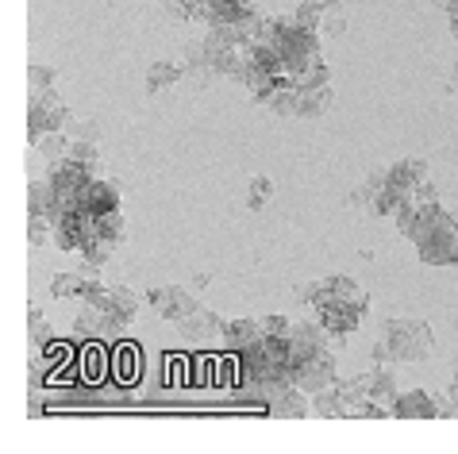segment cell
Masks as SVG:
<instances>
[{"label":"cell","instance_id":"obj_10","mask_svg":"<svg viewBox=\"0 0 458 454\" xmlns=\"http://www.w3.org/2000/svg\"><path fill=\"white\" fill-rule=\"evenodd\" d=\"M139 305H143V300L135 297V289L112 285V300H108V308H104V328H127V323L135 320Z\"/></svg>","mask_w":458,"mask_h":454},{"label":"cell","instance_id":"obj_37","mask_svg":"<svg viewBox=\"0 0 458 454\" xmlns=\"http://www.w3.org/2000/svg\"><path fill=\"white\" fill-rule=\"evenodd\" d=\"M451 89H458V58H454V66H451Z\"/></svg>","mask_w":458,"mask_h":454},{"label":"cell","instance_id":"obj_38","mask_svg":"<svg viewBox=\"0 0 458 454\" xmlns=\"http://www.w3.org/2000/svg\"><path fill=\"white\" fill-rule=\"evenodd\" d=\"M451 401L458 404V370H454V381H451Z\"/></svg>","mask_w":458,"mask_h":454},{"label":"cell","instance_id":"obj_30","mask_svg":"<svg viewBox=\"0 0 458 454\" xmlns=\"http://www.w3.org/2000/svg\"><path fill=\"white\" fill-rule=\"evenodd\" d=\"M54 239V224L46 216H28V243L31 247H43V243Z\"/></svg>","mask_w":458,"mask_h":454},{"label":"cell","instance_id":"obj_3","mask_svg":"<svg viewBox=\"0 0 458 454\" xmlns=\"http://www.w3.org/2000/svg\"><path fill=\"white\" fill-rule=\"evenodd\" d=\"M69 120H74V112H69L51 89H46V92H31V104H28V139H39L46 131H66Z\"/></svg>","mask_w":458,"mask_h":454},{"label":"cell","instance_id":"obj_14","mask_svg":"<svg viewBox=\"0 0 458 454\" xmlns=\"http://www.w3.org/2000/svg\"><path fill=\"white\" fill-rule=\"evenodd\" d=\"M262 104H266V108L274 112V115H281V120H289V115H297V108H301V85H297L293 77H281L277 89L269 92Z\"/></svg>","mask_w":458,"mask_h":454},{"label":"cell","instance_id":"obj_32","mask_svg":"<svg viewBox=\"0 0 458 454\" xmlns=\"http://www.w3.org/2000/svg\"><path fill=\"white\" fill-rule=\"evenodd\" d=\"M28 323H31V328H28V335H31V346H35V351L51 343V320H46V316H39V312L31 308V320H28Z\"/></svg>","mask_w":458,"mask_h":454},{"label":"cell","instance_id":"obj_21","mask_svg":"<svg viewBox=\"0 0 458 454\" xmlns=\"http://www.w3.org/2000/svg\"><path fill=\"white\" fill-rule=\"evenodd\" d=\"M327 297L347 300V305H358V308H370V297L362 293V285H358V282H350V277H343V274L327 277ZM327 297H324V300H327Z\"/></svg>","mask_w":458,"mask_h":454},{"label":"cell","instance_id":"obj_15","mask_svg":"<svg viewBox=\"0 0 458 454\" xmlns=\"http://www.w3.org/2000/svg\"><path fill=\"white\" fill-rule=\"evenodd\" d=\"M220 339H224V346H228L231 354H239V351H246L251 343L262 339V323H258V320H231V323H224Z\"/></svg>","mask_w":458,"mask_h":454},{"label":"cell","instance_id":"obj_35","mask_svg":"<svg viewBox=\"0 0 458 454\" xmlns=\"http://www.w3.org/2000/svg\"><path fill=\"white\" fill-rule=\"evenodd\" d=\"M258 323H262V335H289L293 331L289 316H262Z\"/></svg>","mask_w":458,"mask_h":454},{"label":"cell","instance_id":"obj_4","mask_svg":"<svg viewBox=\"0 0 458 454\" xmlns=\"http://www.w3.org/2000/svg\"><path fill=\"white\" fill-rule=\"evenodd\" d=\"M97 178L89 166H81V162H74V158H58V162H51V173H46V181L58 189V196H62V204L66 208H81V193L89 189V181Z\"/></svg>","mask_w":458,"mask_h":454},{"label":"cell","instance_id":"obj_12","mask_svg":"<svg viewBox=\"0 0 458 454\" xmlns=\"http://www.w3.org/2000/svg\"><path fill=\"white\" fill-rule=\"evenodd\" d=\"M178 328H181V335L189 343H208V339H216V335L224 331V320H220L216 312H208V308H197L193 316H185L178 323Z\"/></svg>","mask_w":458,"mask_h":454},{"label":"cell","instance_id":"obj_1","mask_svg":"<svg viewBox=\"0 0 458 454\" xmlns=\"http://www.w3.org/2000/svg\"><path fill=\"white\" fill-rule=\"evenodd\" d=\"M385 343L393 351V362H424L431 354V328L424 320H408V316H393L385 320Z\"/></svg>","mask_w":458,"mask_h":454},{"label":"cell","instance_id":"obj_9","mask_svg":"<svg viewBox=\"0 0 458 454\" xmlns=\"http://www.w3.org/2000/svg\"><path fill=\"white\" fill-rule=\"evenodd\" d=\"M266 412L277 416V420H304V416H312V393H304L301 386H289L266 404Z\"/></svg>","mask_w":458,"mask_h":454},{"label":"cell","instance_id":"obj_27","mask_svg":"<svg viewBox=\"0 0 458 454\" xmlns=\"http://www.w3.org/2000/svg\"><path fill=\"white\" fill-rule=\"evenodd\" d=\"M69 158L81 162V166H89L92 173L100 170V147L89 143V139H69Z\"/></svg>","mask_w":458,"mask_h":454},{"label":"cell","instance_id":"obj_29","mask_svg":"<svg viewBox=\"0 0 458 454\" xmlns=\"http://www.w3.org/2000/svg\"><path fill=\"white\" fill-rule=\"evenodd\" d=\"M269 201H274V181H269V178H254L251 189H246V208H254V212H258V208H266Z\"/></svg>","mask_w":458,"mask_h":454},{"label":"cell","instance_id":"obj_16","mask_svg":"<svg viewBox=\"0 0 458 454\" xmlns=\"http://www.w3.org/2000/svg\"><path fill=\"white\" fill-rule=\"evenodd\" d=\"M289 339H293V346H297V351H316V346H327V343H332V331H327L320 320H301V323H293Z\"/></svg>","mask_w":458,"mask_h":454},{"label":"cell","instance_id":"obj_33","mask_svg":"<svg viewBox=\"0 0 458 454\" xmlns=\"http://www.w3.org/2000/svg\"><path fill=\"white\" fill-rule=\"evenodd\" d=\"M54 77H58V69H54V66H31V69H28L31 92H46V89H54Z\"/></svg>","mask_w":458,"mask_h":454},{"label":"cell","instance_id":"obj_25","mask_svg":"<svg viewBox=\"0 0 458 454\" xmlns=\"http://www.w3.org/2000/svg\"><path fill=\"white\" fill-rule=\"evenodd\" d=\"M81 293H85V277H81V274H54V277H51V297L74 300V297H81Z\"/></svg>","mask_w":458,"mask_h":454},{"label":"cell","instance_id":"obj_17","mask_svg":"<svg viewBox=\"0 0 458 454\" xmlns=\"http://www.w3.org/2000/svg\"><path fill=\"white\" fill-rule=\"evenodd\" d=\"M181 74H185V62H155L147 69V92L150 97H162V92H170L178 85Z\"/></svg>","mask_w":458,"mask_h":454},{"label":"cell","instance_id":"obj_19","mask_svg":"<svg viewBox=\"0 0 458 454\" xmlns=\"http://www.w3.org/2000/svg\"><path fill=\"white\" fill-rule=\"evenodd\" d=\"M397 374L390 370V362L385 366H374L370 370V401H378V404H390L393 409V401H397Z\"/></svg>","mask_w":458,"mask_h":454},{"label":"cell","instance_id":"obj_8","mask_svg":"<svg viewBox=\"0 0 458 454\" xmlns=\"http://www.w3.org/2000/svg\"><path fill=\"white\" fill-rule=\"evenodd\" d=\"M81 208L92 216H108V212H120V185L112 178H92L89 189L81 193Z\"/></svg>","mask_w":458,"mask_h":454},{"label":"cell","instance_id":"obj_31","mask_svg":"<svg viewBox=\"0 0 458 454\" xmlns=\"http://www.w3.org/2000/svg\"><path fill=\"white\" fill-rule=\"evenodd\" d=\"M77 254H81L85 262H92V266H104V262H108V254H112V243H104L100 235H92Z\"/></svg>","mask_w":458,"mask_h":454},{"label":"cell","instance_id":"obj_13","mask_svg":"<svg viewBox=\"0 0 458 454\" xmlns=\"http://www.w3.org/2000/svg\"><path fill=\"white\" fill-rule=\"evenodd\" d=\"M390 181L397 185V189H405V193H413L428 181V162L424 158H401V162H393L390 166Z\"/></svg>","mask_w":458,"mask_h":454},{"label":"cell","instance_id":"obj_22","mask_svg":"<svg viewBox=\"0 0 458 454\" xmlns=\"http://www.w3.org/2000/svg\"><path fill=\"white\" fill-rule=\"evenodd\" d=\"M277 74H269V69H262V66H246V74H243V85H246V92H251V97L258 100V104H262L266 97H269V92H274L277 89Z\"/></svg>","mask_w":458,"mask_h":454},{"label":"cell","instance_id":"obj_24","mask_svg":"<svg viewBox=\"0 0 458 454\" xmlns=\"http://www.w3.org/2000/svg\"><path fill=\"white\" fill-rule=\"evenodd\" d=\"M31 147L43 150V155L51 158V162H58V158L69 155V135H66V131H46V135H39V139H31Z\"/></svg>","mask_w":458,"mask_h":454},{"label":"cell","instance_id":"obj_26","mask_svg":"<svg viewBox=\"0 0 458 454\" xmlns=\"http://www.w3.org/2000/svg\"><path fill=\"white\" fill-rule=\"evenodd\" d=\"M97 235L104 243H112V247H120V243L127 239V224L120 212H108V216H97Z\"/></svg>","mask_w":458,"mask_h":454},{"label":"cell","instance_id":"obj_11","mask_svg":"<svg viewBox=\"0 0 458 454\" xmlns=\"http://www.w3.org/2000/svg\"><path fill=\"white\" fill-rule=\"evenodd\" d=\"M62 212H66V204H62V196H58V189L51 181H31L28 185V216H46L54 224Z\"/></svg>","mask_w":458,"mask_h":454},{"label":"cell","instance_id":"obj_20","mask_svg":"<svg viewBox=\"0 0 458 454\" xmlns=\"http://www.w3.org/2000/svg\"><path fill=\"white\" fill-rule=\"evenodd\" d=\"M335 389H339V397H343V404H347V416H355L358 404H362V401H370V374L343 378V381L335 378Z\"/></svg>","mask_w":458,"mask_h":454},{"label":"cell","instance_id":"obj_2","mask_svg":"<svg viewBox=\"0 0 458 454\" xmlns=\"http://www.w3.org/2000/svg\"><path fill=\"white\" fill-rule=\"evenodd\" d=\"M293 386H301L304 393H320L335 386V354L327 346H316V351H297L293 346Z\"/></svg>","mask_w":458,"mask_h":454},{"label":"cell","instance_id":"obj_23","mask_svg":"<svg viewBox=\"0 0 458 454\" xmlns=\"http://www.w3.org/2000/svg\"><path fill=\"white\" fill-rule=\"evenodd\" d=\"M312 412L324 416V420H339V416H347V404H343V397H339L335 386H327L320 393H312Z\"/></svg>","mask_w":458,"mask_h":454},{"label":"cell","instance_id":"obj_6","mask_svg":"<svg viewBox=\"0 0 458 454\" xmlns=\"http://www.w3.org/2000/svg\"><path fill=\"white\" fill-rule=\"evenodd\" d=\"M147 300L155 305L158 316H166L173 323H181L185 316H193L197 308H201V297L193 293V289L185 285H166V289H147Z\"/></svg>","mask_w":458,"mask_h":454},{"label":"cell","instance_id":"obj_5","mask_svg":"<svg viewBox=\"0 0 458 454\" xmlns=\"http://www.w3.org/2000/svg\"><path fill=\"white\" fill-rule=\"evenodd\" d=\"M362 316H366V308L347 305V300H335V297H327V300L316 305V320L332 331V339H347V335H355Z\"/></svg>","mask_w":458,"mask_h":454},{"label":"cell","instance_id":"obj_28","mask_svg":"<svg viewBox=\"0 0 458 454\" xmlns=\"http://www.w3.org/2000/svg\"><path fill=\"white\" fill-rule=\"evenodd\" d=\"M320 31L327 35V39H339V35L347 31V8H343V4L324 8V23H320Z\"/></svg>","mask_w":458,"mask_h":454},{"label":"cell","instance_id":"obj_18","mask_svg":"<svg viewBox=\"0 0 458 454\" xmlns=\"http://www.w3.org/2000/svg\"><path fill=\"white\" fill-rule=\"evenodd\" d=\"M332 108V85H301V120H320Z\"/></svg>","mask_w":458,"mask_h":454},{"label":"cell","instance_id":"obj_7","mask_svg":"<svg viewBox=\"0 0 458 454\" xmlns=\"http://www.w3.org/2000/svg\"><path fill=\"white\" fill-rule=\"evenodd\" d=\"M393 416L397 420H436L439 401L428 389H401L393 401Z\"/></svg>","mask_w":458,"mask_h":454},{"label":"cell","instance_id":"obj_39","mask_svg":"<svg viewBox=\"0 0 458 454\" xmlns=\"http://www.w3.org/2000/svg\"><path fill=\"white\" fill-rule=\"evenodd\" d=\"M436 4H439V8H443V4H447V0H436Z\"/></svg>","mask_w":458,"mask_h":454},{"label":"cell","instance_id":"obj_36","mask_svg":"<svg viewBox=\"0 0 458 454\" xmlns=\"http://www.w3.org/2000/svg\"><path fill=\"white\" fill-rule=\"evenodd\" d=\"M162 4H166V12L173 20H189L193 8H197V0H162Z\"/></svg>","mask_w":458,"mask_h":454},{"label":"cell","instance_id":"obj_34","mask_svg":"<svg viewBox=\"0 0 458 454\" xmlns=\"http://www.w3.org/2000/svg\"><path fill=\"white\" fill-rule=\"evenodd\" d=\"M66 135L69 139H89V143H100V127L89 123V120H69L66 123Z\"/></svg>","mask_w":458,"mask_h":454}]
</instances>
